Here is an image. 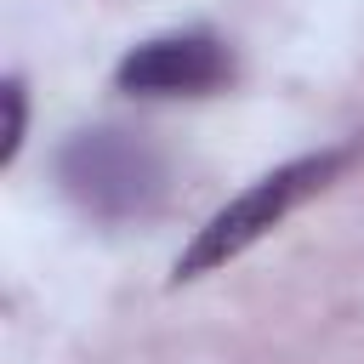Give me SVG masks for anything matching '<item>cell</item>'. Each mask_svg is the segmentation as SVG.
<instances>
[{
  "label": "cell",
  "instance_id": "obj_3",
  "mask_svg": "<svg viewBox=\"0 0 364 364\" xmlns=\"http://www.w3.org/2000/svg\"><path fill=\"white\" fill-rule=\"evenodd\" d=\"M233 74V57L216 34H159V40H142L125 51L119 63V91L131 97H199V91H216L222 80Z\"/></svg>",
  "mask_w": 364,
  "mask_h": 364
},
{
  "label": "cell",
  "instance_id": "obj_1",
  "mask_svg": "<svg viewBox=\"0 0 364 364\" xmlns=\"http://www.w3.org/2000/svg\"><path fill=\"white\" fill-rule=\"evenodd\" d=\"M347 159H353V148H324V154H301V159L256 176V182H250L245 193H233V199L193 233V245L176 256V284H182V279H199V273H210V267H222V262H233L239 250H250V245H256L262 233H273L301 199H313Z\"/></svg>",
  "mask_w": 364,
  "mask_h": 364
},
{
  "label": "cell",
  "instance_id": "obj_4",
  "mask_svg": "<svg viewBox=\"0 0 364 364\" xmlns=\"http://www.w3.org/2000/svg\"><path fill=\"white\" fill-rule=\"evenodd\" d=\"M17 142H23V85L11 80L6 85V148H0V159H17Z\"/></svg>",
  "mask_w": 364,
  "mask_h": 364
},
{
  "label": "cell",
  "instance_id": "obj_2",
  "mask_svg": "<svg viewBox=\"0 0 364 364\" xmlns=\"http://www.w3.org/2000/svg\"><path fill=\"white\" fill-rule=\"evenodd\" d=\"M57 176H63V193L102 216V222H131V216H148L165 193V159L131 136V131H80L63 154H57Z\"/></svg>",
  "mask_w": 364,
  "mask_h": 364
}]
</instances>
